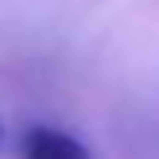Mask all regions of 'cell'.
Instances as JSON below:
<instances>
[{
  "label": "cell",
  "mask_w": 159,
  "mask_h": 159,
  "mask_svg": "<svg viewBox=\"0 0 159 159\" xmlns=\"http://www.w3.org/2000/svg\"><path fill=\"white\" fill-rule=\"evenodd\" d=\"M0 144H4V124H0Z\"/></svg>",
  "instance_id": "7a4b0ae2"
},
{
  "label": "cell",
  "mask_w": 159,
  "mask_h": 159,
  "mask_svg": "<svg viewBox=\"0 0 159 159\" xmlns=\"http://www.w3.org/2000/svg\"><path fill=\"white\" fill-rule=\"evenodd\" d=\"M20 159H93L78 136L51 124H31L20 136Z\"/></svg>",
  "instance_id": "6da1fadb"
}]
</instances>
